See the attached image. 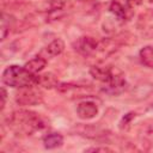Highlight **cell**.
<instances>
[{"mask_svg": "<svg viewBox=\"0 0 153 153\" xmlns=\"http://www.w3.org/2000/svg\"><path fill=\"white\" fill-rule=\"evenodd\" d=\"M67 4V0H49V6L51 11H61Z\"/></svg>", "mask_w": 153, "mask_h": 153, "instance_id": "ac0fdd59", "label": "cell"}, {"mask_svg": "<svg viewBox=\"0 0 153 153\" xmlns=\"http://www.w3.org/2000/svg\"><path fill=\"white\" fill-rule=\"evenodd\" d=\"M149 1H151V2H153V0H149Z\"/></svg>", "mask_w": 153, "mask_h": 153, "instance_id": "7402d4cb", "label": "cell"}, {"mask_svg": "<svg viewBox=\"0 0 153 153\" xmlns=\"http://www.w3.org/2000/svg\"><path fill=\"white\" fill-rule=\"evenodd\" d=\"M43 100V96L39 91L35 90L33 86L31 87H23L19 88V92L16 94V103L23 106H31L38 105Z\"/></svg>", "mask_w": 153, "mask_h": 153, "instance_id": "277c9868", "label": "cell"}, {"mask_svg": "<svg viewBox=\"0 0 153 153\" xmlns=\"http://www.w3.org/2000/svg\"><path fill=\"white\" fill-rule=\"evenodd\" d=\"M90 74L98 81L105 84L110 76V66H92Z\"/></svg>", "mask_w": 153, "mask_h": 153, "instance_id": "8fae6325", "label": "cell"}, {"mask_svg": "<svg viewBox=\"0 0 153 153\" xmlns=\"http://www.w3.org/2000/svg\"><path fill=\"white\" fill-rule=\"evenodd\" d=\"M139 57L142 65H145L147 68L153 69V47L152 45H145L139 51Z\"/></svg>", "mask_w": 153, "mask_h": 153, "instance_id": "5bb4252c", "label": "cell"}, {"mask_svg": "<svg viewBox=\"0 0 153 153\" xmlns=\"http://www.w3.org/2000/svg\"><path fill=\"white\" fill-rule=\"evenodd\" d=\"M13 23H14V19L10 14L2 13L1 26H0V38H1V41H4L10 35V31H11V27H12Z\"/></svg>", "mask_w": 153, "mask_h": 153, "instance_id": "2e32d148", "label": "cell"}, {"mask_svg": "<svg viewBox=\"0 0 153 153\" xmlns=\"http://www.w3.org/2000/svg\"><path fill=\"white\" fill-rule=\"evenodd\" d=\"M63 143V136L60 133H48L43 136V146L47 149H55Z\"/></svg>", "mask_w": 153, "mask_h": 153, "instance_id": "9c48e42d", "label": "cell"}, {"mask_svg": "<svg viewBox=\"0 0 153 153\" xmlns=\"http://www.w3.org/2000/svg\"><path fill=\"white\" fill-rule=\"evenodd\" d=\"M45 66H47V60L44 57H41V56H35L33 59L29 60L24 65L25 69L32 74H38L39 72H42L44 69Z\"/></svg>", "mask_w": 153, "mask_h": 153, "instance_id": "30bf717a", "label": "cell"}, {"mask_svg": "<svg viewBox=\"0 0 153 153\" xmlns=\"http://www.w3.org/2000/svg\"><path fill=\"white\" fill-rule=\"evenodd\" d=\"M47 121L37 112L30 110H18L8 117V126L18 134L32 135L47 127Z\"/></svg>", "mask_w": 153, "mask_h": 153, "instance_id": "6da1fadb", "label": "cell"}, {"mask_svg": "<svg viewBox=\"0 0 153 153\" xmlns=\"http://www.w3.org/2000/svg\"><path fill=\"white\" fill-rule=\"evenodd\" d=\"M59 85L57 78L53 73H43V74H36V86H41L44 88H54Z\"/></svg>", "mask_w": 153, "mask_h": 153, "instance_id": "52a82bcc", "label": "cell"}, {"mask_svg": "<svg viewBox=\"0 0 153 153\" xmlns=\"http://www.w3.org/2000/svg\"><path fill=\"white\" fill-rule=\"evenodd\" d=\"M98 114V106L92 100H82L76 105V115L81 120H92Z\"/></svg>", "mask_w": 153, "mask_h": 153, "instance_id": "8992f818", "label": "cell"}, {"mask_svg": "<svg viewBox=\"0 0 153 153\" xmlns=\"http://www.w3.org/2000/svg\"><path fill=\"white\" fill-rule=\"evenodd\" d=\"M65 47H66V44H65V42H63L62 38H55V39H53L45 47V53L49 56L55 57V56H57V55H60V54L63 53Z\"/></svg>", "mask_w": 153, "mask_h": 153, "instance_id": "4fadbf2b", "label": "cell"}, {"mask_svg": "<svg viewBox=\"0 0 153 153\" xmlns=\"http://www.w3.org/2000/svg\"><path fill=\"white\" fill-rule=\"evenodd\" d=\"M109 11L114 16V18H116L121 23H123L127 19V11H126L124 6L122 4H120L118 1H111L110 6H109Z\"/></svg>", "mask_w": 153, "mask_h": 153, "instance_id": "9a60e30c", "label": "cell"}, {"mask_svg": "<svg viewBox=\"0 0 153 153\" xmlns=\"http://www.w3.org/2000/svg\"><path fill=\"white\" fill-rule=\"evenodd\" d=\"M0 98H1V103H0V105H1V110H4V108H5V105H6V99H7V91H6V88H5L4 86L1 87Z\"/></svg>", "mask_w": 153, "mask_h": 153, "instance_id": "ffe728a7", "label": "cell"}, {"mask_svg": "<svg viewBox=\"0 0 153 153\" xmlns=\"http://www.w3.org/2000/svg\"><path fill=\"white\" fill-rule=\"evenodd\" d=\"M84 152H87V153H90V152H92V153L103 152V153H105V152H112V149H111V148H109V147H105V146H103V147L97 146V147H88V148L84 149Z\"/></svg>", "mask_w": 153, "mask_h": 153, "instance_id": "d6986e66", "label": "cell"}, {"mask_svg": "<svg viewBox=\"0 0 153 153\" xmlns=\"http://www.w3.org/2000/svg\"><path fill=\"white\" fill-rule=\"evenodd\" d=\"M127 82L124 78V73L115 66L110 67V76L108 81L104 84V91L110 94H120L126 90Z\"/></svg>", "mask_w": 153, "mask_h": 153, "instance_id": "3957f363", "label": "cell"}, {"mask_svg": "<svg viewBox=\"0 0 153 153\" xmlns=\"http://www.w3.org/2000/svg\"><path fill=\"white\" fill-rule=\"evenodd\" d=\"M97 44H98V41H96L94 38L90 36H81L74 42L73 47L80 55L92 56V55H96Z\"/></svg>", "mask_w": 153, "mask_h": 153, "instance_id": "5b68a950", "label": "cell"}, {"mask_svg": "<svg viewBox=\"0 0 153 153\" xmlns=\"http://www.w3.org/2000/svg\"><path fill=\"white\" fill-rule=\"evenodd\" d=\"M135 116H136L135 112H128L127 115H124V116L122 117L121 122H120V128H121V129H126V128L130 124V122L133 121V118H135Z\"/></svg>", "mask_w": 153, "mask_h": 153, "instance_id": "e0dca14e", "label": "cell"}, {"mask_svg": "<svg viewBox=\"0 0 153 153\" xmlns=\"http://www.w3.org/2000/svg\"><path fill=\"white\" fill-rule=\"evenodd\" d=\"M116 49H117V44L115 41H112L110 38H103V39L98 41L96 54L99 53L103 55H110L114 51H116Z\"/></svg>", "mask_w": 153, "mask_h": 153, "instance_id": "7c38bea8", "label": "cell"}, {"mask_svg": "<svg viewBox=\"0 0 153 153\" xmlns=\"http://www.w3.org/2000/svg\"><path fill=\"white\" fill-rule=\"evenodd\" d=\"M75 130L78 133V135H81V136H85V137H91V139H96V137H99V136H103L104 135V131L100 130L99 128L94 127V126H91V124H79L75 127Z\"/></svg>", "mask_w": 153, "mask_h": 153, "instance_id": "ba28073f", "label": "cell"}, {"mask_svg": "<svg viewBox=\"0 0 153 153\" xmlns=\"http://www.w3.org/2000/svg\"><path fill=\"white\" fill-rule=\"evenodd\" d=\"M142 1H143V0H126L127 6H128L129 8H135V7L140 6V5L142 4Z\"/></svg>", "mask_w": 153, "mask_h": 153, "instance_id": "44dd1931", "label": "cell"}, {"mask_svg": "<svg viewBox=\"0 0 153 153\" xmlns=\"http://www.w3.org/2000/svg\"><path fill=\"white\" fill-rule=\"evenodd\" d=\"M2 82L6 86L14 88L36 86V74L30 73L23 66L11 65L7 66L2 72Z\"/></svg>", "mask_w": 153, "mask_h": 153, "instance_id": "7a4b0ae2", "label": "cell"}]
</instances>
